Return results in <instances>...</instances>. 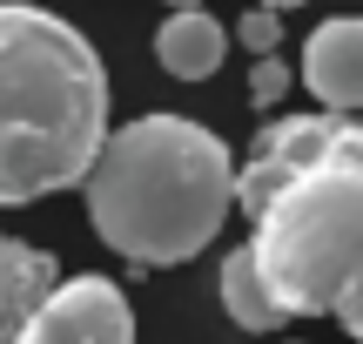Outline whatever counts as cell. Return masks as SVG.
Segmentation results:
<instances>
[{
	"label": "cell",
	"mask_w": 363,
	"mask_h": 344,
	"mask_svg": "<svg viewBox=\"0 0 363 344\" xmlns=\"http://www.w3.org/2000/svg\"><path fill=\"white\" fill-rule=\"evenodd\" d=\"M256 7H276V14H289V7H310V0H256Z\"/></svg>",
	"instance_id": "cell-11"
},
{
	"label": "cell",
	"mask_w": 363,
	"mask_h": 344,
	"mask_svg": "<svg viewBox=\"0 0 363 344\" xmlns=\"http://www.w3.org/2000/svg\"><path fill=\"white\" fill-rule=\"evenodd\" d=\"M229 54V27L202 7H169V21L155 27V61L175 81H208Z\"/></svg>",
	"instance_id": "cell-7"
},
{
	"label": "cell",
	"mask_w": 363,
	"mask_h": 344,
	"mask_svg": "<svg viewBox=\"0 0 363 344\" xmlns=\"http://www.w3.org/2000/svg\"><path fill=\"white\" fill-rule=\"evenodd\" d=\"M21 344H135V311L115 277H61Z\"/></svg>",
	"instance_id": "cell-4"
},
{
	"label": "cell",
	"mask_w": 363,
	"mask_h": 344,
	"mask_svg": "<svg viewBox=\"0 0 363 344\" xmlns=\"http://www.w3.org/2000/svg\"><path fill=\"white\" fill-rule=\"evenodd\" d=\"M289 81H296V75H289V61H283V54H262V61L249 68V102L276 108V102L289 95Z\"/></svg>",
	"instance_id": "cell-10"
},
{
	"label": "cell",
	"mask_w": 363,
	"mask_h": 344,
	"mask_svg": "<svg viewBox=\"0 0 363 344\" xmlns=\"http://www.w3.org/2000/svg\"><path fill=\"white\" fill-rule=\"evenodd\" d=\"M81 189L94 237L142 270L202 257L229 210H242V169L229 142L189 115H135L121 135H108Z\"/></svg>",
	"instance_id": "cell-3"
},
{
	"label": "cell",
	"mask_w": 363,
	"mask_h": 344,
	"mask_svg": "<svg viewBox=\"0 0 363 344\" xmlns=\"http://www.w3.org/2000/svg\"><path fill=\"white\" fill-rule=\"evenodd\" d=\"M169 7H202V0H169Z\"/></svg>",
	"instance_id": "cell-12"
},
{
	"label": "cell",
	"mask_w": 363,
	"mask_h": 344,
	"mask_svg": "<svg viewBox=\"0 0 363 344\" xmlns=\"http://www.w3.org/2000/svg\"><path fill=\"white\" fill-rule=\"evenodd\" d=\"M54 291H61L54 257L21 243V237H0V344H21Z\"/></svg>",
	"instance_id": "cell-6"
},
{
	"label": "cell",
	"mask_w": 363,
	"mask_h": 344,
	"mask_svg": "<svg viewBox=\"0 0 363 344\" xmlns=\"http://www.w3.org/2000/svg\"><path fill=\"white\" fill-rule=\"evenodd\" d=\"M108 149V68L74 21L0 0V210L94 176Z\"/></svg>",
	"instance_id": "cell-2"
},
{
	"label": "cell",
	"mask_w": 363,
	"mask_h": 344,
	"mask_svg": "<svg viewBox=\"0 0 363 344\" xmlns=\"http://www.w3.org/2000/svg\"><path fill=\"white\" fill-rule=\"evenodd\" d=\"M303 88L330 115H363V14H337L303 48Z\"/></svg>",
	"instance_id": "cell-5"
},
{
	"label": "cell",
	"mask_w": 363,
	"mask_h": 344,
	"mask_svg": "<svg viewBox=\"0 0 363 344\" xmlns=\"http://www.w3.org/2000/svg\"><path fill=\"white\" fill-rule=\"evenodd\" d=\"M235 41H242L256 61H262V54H276V41H283V14H276V7H249L242 21H235Z\"/></svg>",
	"instance_id": "cell-9"
},
{
	"label": "cell",
	"mask_w": 363,
	"mask_h": 344,
	"mask_svg": "<svg viewBox=\"0 0 363 344\" xmlns=\"http://www.w3.org/2000/svg\"><path fill=\"white\" fill-rule=\"evenodd\" d=\"M249 250L289 318H337L363 344V115H283L242 162Z\"/></svg>",
	"instance_id": "cell-1"
},
{
	"label": "cell",
	"mask_w": 363,
	"mask_h": 344,
	"mask_svg": "<svg viewBox=\"0 0 363 344\" xmlns=\"http://www.w3.org/2000/svg\"><path fill=\"white\" fill-rule=\"evenodd\" d=\"M222 311H229V324H242V331H283L289 311L276 304V291L262 284V264L256 250H229L222 257Z\"/></svg>",
	"instance_id": "cell-8"
}]
</instances>
